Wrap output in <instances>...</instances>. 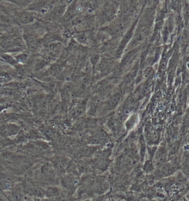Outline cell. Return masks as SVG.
Here are the masks:
<instances>
[{"label":"cell","mask_w":189,"mask_h":201,"mask_svg":"<svg viewBox=\"0 0 189 201\" xmlns=\"http://www.w3.org/2000/svg\"><path fill=\"white\" fill-rule=\"evenodd\" d=\"M13 41L11 40H5L3 41L2 43H1V47L2 48H7L8 47H10V45H12Z\"/></svg>","instance_id":"cell-4"},{"label":"cell","mask_w":189,"mask_h":201,"mask_svg":"<svg viewBox=\"0 0 189 201\" xmlns=\"http://www.w3.org/2000/svg\"><path fill=\"white\" fill-rule=\"evenodd\" d=\"M20 20L23 23H28L33 20L32 16L30 13L27 12L22 13L20 16Z\"/></svg>","instance_id":"cell-2"},{"label":"cell","mask_w":189,"mask_h":201,"mask_svg":"<svg viewBox=\"0 0 189 201\" xmlns=\"http://www.w3.org/2000/svg\"><path fill=\"white\" fill-rule=\"evenodd\" d=\"M27 54H21V55H18V57H17V60L19 62H24L25 61L27 60Z\"/></svg>","instance_id":"cell-5"},{"label":"cell","mask_w":189,"mask_h":201,"mask_svg":"<svg viewBox=\"0 0 189 201\" xmlns=\"http://www.w3.org/2000/svg\"><path fill=\"white\" fill-rule=\"evenodd\" d=\"M3 59H4L5 60H6L7 62H8L9 63H11V64H16L17 63V62L13 59V58H12L11 56H9L8 55H5L4 56H2Z\"/></svg>","instance_id":"cell-3"},{"label":"cell","mask_w":189,"mask_h":201,"mask_svg":"<svg viewBox=\"0 0 189 201\" xmlns=\"http://www.w3.org/2000/svg\"><path fill=\"white\" fill-rule=\"evenodd\" d=\"M18 130V128L17 126L13 125H8L5 126H3L2 128L1 129V133L3 135L9 136L11 135H12V133L17 132Z\"/></svg>","instance_id":"cell-1"}]
</instances>
